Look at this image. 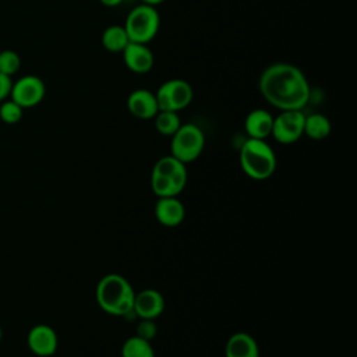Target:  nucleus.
I'll use <instances>...</instances> for the list:
<instances>
[{"mask_svg":"<svg viewBox=\"0 0 357 357\" xmlns=\"http://www.w3.org/2000/svg\"><path fill=\"white\" fill-rule=\"evenodd\" d=\"M26 344L35 356L50 357L57 351L59 337L52 326L46 324H38L29 329Z\"/></svg>","mask_w":357,"mask_h":357,"instance_id":"9","label":"nucleus"},{"mask_svg":"<svg viewBox=\"0 0 357 357\" xmlns=\"http://www.w3.org/2000/svg\"><path fill=\"white\" fill-rule=\"evenodd\" d=\"M126 67L135 74H145L152 70L155 57L146 45L130 42L121 52Z\"/></svg>","mask_w":357,"mask_h":357,"instance_id":"12","label":"nucleus"},{"mask_svg":"<svg viewBox=\"0 0 357 357\" xmlns=\"http://www.w3.org/2000/svg\"><path fill=\"white\" fill-rule=\"evenodd\" d=\"M1 339H3V329H1V326H0V342H1Z\"/></svg>","mask_w":357,"mask_h":357,"instance_id":"28","label":"nucleus"},{"mask_svg":"<svg viewBox=\"0 0 357 357\" xmlns=\"http://www.w3.org/2000/svg\"><path fill=\"white\" fill-rule=\"evenodd\" d=\"M153 120L156 131L165 137H172L183 124L178 113L169 110H159Z\"/></svg>","mask_w":357,"mask_h":357,"instance_id":"21","label":"nucleus"},{"mask_svg":"<svg viewBox=\"0 0 357 357\" xmlns=\"http://www.w3.org/2000/svg\"><path fill=\"white\" fill-rule=\"evenodd\" d=\"M127 109L134 117L139 120L153 119L159 112L155 92L145 88L134 89L127 98Z\"/></svg>","mask_w":357,"mask_h":357,"instance_id":"11","label":"nucleus"},{"mask_svg":"<svg viewBox=\"0 0 357 357\" xmlns=\"http://www.w3.org/2000/svg\"><path fill=\"white\" fill-rule=\"evenodd\" d=\"M264 99L279 110H303L310 100V84L304 73L290 63L268 66L258 81Z\"/></svg>","mask_w":357,"mask_h":357,"instance_id":"1","label":"nucleus"},{"mask_svg":"<svg viewBox=\"0 0 357 357\" xmlns=\"http://www.w3.org/2000/svg\"><path fill=\"white\" fill-rule=\"evenodd\" d=\"M134 297L135 291L131 283L119 273H107L96 284V303L100 310L110 315L123 318L135 315L132 310Z\"/></svg>","mask_w":357,"mask_h":357,"instance_id":"2","label":"nucleus"},{"mask_svg":"<svg viewBox=\"0 0 357 357\" xmlns=\"http://www.w3.org/2000/svg\"><path fill=\"white\" fill-rule=\"evenodd\" d=\"M225 357H259L258 343L250 333L236 332L226 342Z\"/></svg>","mask_w":357,"mask_h":357,"instance_id":"15","label":"nucleus"},{"mask_svg":"<svg viewBox=\"0 0 357 357\" xmlns=\"http://www.w3.org/2000/svg\"><path fill=\"white\" fill-rule=\"evenodd\" d=\"M332 126L326 116L321 113H312L305 116L304 120V135L311 139L321 141L325 139L331 134Z\"/></svg>","mask_w":357,"mask_h":357,"instance_id":"18","label":"nucleus"},{"mask_svg":"<svg viewBox=\"0 0 357 357\" xmlns=\"http://www.w3.org/2000/svg\"><path fill=\"white\" fill-rule=\"evenodd\" d=\"M159 110L180 112L185 109L194 98V89L190 82L181 78L165 81L155 92Z\"/></svg>","mask_w":357,"mask_h":357,"instance_id":"6","label":"nucleus"},{"mask_svg":"<svg viewBox=\"0 0 357 357\" xmlns=\"http://www.w3.org/2000/svg\"><path fill=\"white\" fill-rule=\"evenodd\" d=\"M100 42L107 52L121 53L130 43V38L123 25H110L103 31Z\"/></svg>","mask_w":357,"mask_h":357,"instance_id":"17","label":"nucleus"},{"mask_svg":"<svg viewBox=\"0 0 357 357\" xmlns=\"http://www.w3.org/2000/svg\"><path fill=\"white\" fill-rule=\"evenodd\" d=\"M24 109L11 99H6L0 103V120L6 124H17L22 119Z\"/></svg>","mask_w":357,"mask_h":357,"instance_id":"23","label":"nucleus"},{"mask_svg":"<svg viewBox=\"0 0 357 357\" xmlns=\"http://www.w3.org/2000/svg\"><path fill=\"white\" fill-rule=\"evenodd\" d=\"M305 114L301 110H282L273 117L271 135L283 145L297 142L304 135Z\"/></svg>","mask_w":357,"mask_h":357,"instance_id":"7","label":"nucleus"},{"mask_svg":"<svg viewBox=\"0 0 357 357\" xmlns=\"http://www.w3.org/2000/svg\"><path fill=\"white\" fill-rule=\"evenodd\" d=\"M152 172L158 173V174H162L165 177H169V178L174 180L176 183H178L183 187H185V184H187V177L188 176H187L185 163L180 162L173 155L162 156L160 159H158L156 163L153 165Z\"/></svg>","mask_w":357,"mask_h":357,"instance_id":"16","label":"nucleus"},{"mask_svg":"<svg viewBox=\"0 0 357 357\" xmlns=\"http://www.w3.org/2000/svg\"><path fill=\"white\" fill-rule=\"evenodd\" d=\"M158 333V326L155 324V319H139V324L137 325V336L145 340H152Z\"/></svg>","mask_w":357,"mask_h":357,"instance_id":"24","label":"nucleus"},{"mask_svg":"<svg viewBox=\"0 0 357 357\" xmlns=\"http://www.w3.org/2000/svg\"><path fill=\"white\" fill-rule=\"evenodd\" d=\"M153 212L156 220L166 227L178 226L185 216V208L177 197L158 198Z\"/></svg>","mask_w":357,"mask_h":357,"instance_id":"13","label":"nucleus"},{"mask_svg":"<svg viewBox=\"0 0 357 357\" xmlns=\"http://www.w3.org/2000/svg\"><path fill=\"white\" fill-rule=\"evenodd\" d=\"M141 4H146V6H152V7H156L162 3H165L166 0H139Z\"/></svg>","mask_w":357,"mask_h":357,"instance_id":"27","label":"nucleus"},{"mask_svg":"<svg viewBox=\"0 0 357 357\" xmlns=\"http://www.w3.org/2000/svg\"><path fill=\"white\" fill-rule=\"evenodd\" d=\"M103 6H106V7H116V6H119V4H121L123 3V0H99Z\"/></svg>","mask_w":357,"mask_h":357,"instance_id":"26","label":"nucleus"},{"mask_svg":"<svg viewBox=\"0 0 357 357\" xmlns=\"http://www.w3.org/2000/svg\"><path fill=\"white\" fill-rule=\"evenodd\" d=\"M123 26L130 38V42L146 45L159 32L160 15L155 7L139 4L128 13Z\"/></svg>","mask_w":357,"mask_h":357,"instance_id":"4","label":"nucleus"},{"mask_svg":"<svg viewBox=\"0 0 357 357\" xmlns=\"http://www.w3.org/2000/svg\"><path fill=\"white\" fill-rule=\"evenodd\" d=\"M241 170L252 180H266L276 170V155L265 139L248 138L238 153Z\"/></svg>","mask_w":357,"mask_h":357,"instance_id":"3","label":"nucleus"},{"mask_svg":"<svg viewBox=\"0 0 357 357\" xmlns=\"http://www.w3.org/2000/svg\"><path fill=\"white\" fill-rule=\"evenodd\" d=\"M11 86H13L11 77L0 73V103L10 96Z\"/></svg>","mask_w":357,"mask_h":357,"instance_id":"25","label":"nucleus"},{"mask_svg":"<svg viewBox=\"0 0 357 357\" xmlns=\"http://www.w3.org/2000/svg\"><path fill=\"white\" fill-rule=\"evenodd\" d=\"M132 310L139 319H156L165 310V298L155 289H144L135 293Z\"/></svg>","mask_w":357,"mask_h":357,"instance_id":"10","label":"nucleus"},{"mask_svg":"<svg viewBox=\"0 0 357 357\" xmlns=\"http://www.w3.org/2000/svg\"><path fill=\"white\" fill-rule=\"evenodd\" d=\"M46 93V85L38 75H24L13 82L10 99L22 109L39 105Z\"/></svg>","mask_w":357,"mask_h":357,"instance_id":"8","label":"nucleus"},{"mask_svg":"<svg viewBox=\"0 0 357 357\" xmlns=\"http://www.w3.org/2000/svg\"><path fill=\"white\" fill-rule=\"evenodd\" d=\"M151 188L158 198H162V197H177L183 191L184 187L169 177H165L162 174L152 172L151 173Z\"/></svg>","mask_w":357,"mask_h":357,"instance_id":"19","label":"nucleus"},{"mask_svg":"<svg viewBox=\"0 0 357 357\" xmlns=\"http://www.w3.org/2000/svg\"><path fill=\"white\" fill-rule=\"evenodd\" d=\"M21 67L20 54L11 49H6L0 52V73L13 77L18 73Z\"/></svg>","mask_w":357,"mask_h":357,"instance_id":"22","label":"nucleus"},{"mask_svg":"<svg viewBox=\"0 0 357 357\" xmlns=\"http://www.w3.org/2000/svg\"><path fill=\"white\" fill-rule=\"evenodd\" d=\"M273 116L265 109L251 110L244 120V128L248 138L266 139L272 132Z\"/></svg>","mask_w":357,"mask_h":357,"instance_id":"14","label":"nucleus"},{"mask_svg":"<svg viewBox=\"0 0 357 357\" xmlns=\"http://www.w3.org/2000/svg\"><path fill=\"white\" fill-rule=\"evenodd\" d=\"M121 357H155V351L149 340L134 335L123 343Z\"/></svg>","mask_w":357,"mask_h":357,"instance_id":"20","label":"nucleus"},{"mask_svg":"<svg viewBox=\"0 0 357 357\" xmlns=\"http://www.w3.org/2000/svg\"><path fill=\"white\" fill-rule=\"evenodd\" d=\"M205 146L204 131L192 123L181 124L180 128L172 135L170 151L174 158L183 163H191L199 158Z\"/></svg>","mask_w":357,"mask_h":357,"instance_id":"5","label":"nucleus"}]
</instances>
